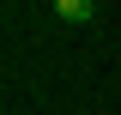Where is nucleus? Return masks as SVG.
<instances>
[{"label":"nucleus","mask_w":121,"mask_h":115,"mask_svg":"<svg viewBox=\"0 0 121 115\" xmlns=\"http://www.w3.org/2000/svg\"><path fill=\"white\" fill-rule=\"evenodd\" d=\"M48 6L60 12V24H85V18L97 12V0H48Z\"/></svg>","instance_id":"f257e3e1"}]
</instances>
